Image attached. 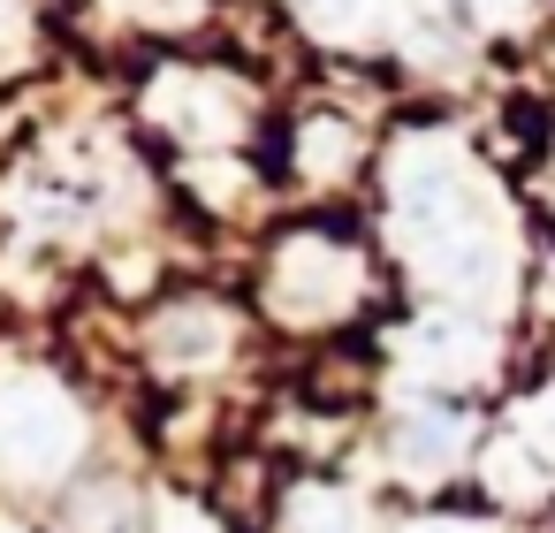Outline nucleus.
Listing matches in <instances>:
<instances>
[{"label":"nucleus","instance_id":"nucleus-1","mask_svg":"<svg viewBox=\"0 0 555 533\" xmlns=\"http://www.w3.org/2000/svg\"><path fill=\"white\" fill-rule=\"evenodd\" d=\"M77 434H85V427H77L69 396H54V389H39V381H24V389L0 396V465L47 480V472H62V465L77 457Z\"/></svg>","mask_w":555,"mask_h":533},{"label":"nucleus","instance_id":"nucleus-2","mask_svg":"<svg viewBox=\"0 0 555 533\" xmlns=\"http://www.w3.org/2000/svg\"><path fill=\"white\" fill-rule=\"evenodd\" d=\"M282 313H297V320H320V313H335L350 290H358V267H350V252H335V244H297L289 259H282Z\"/></svg>","mask_w":555,"mask_h":533},{"label":"nucleus","instance_id":"nucleus-3","mask_svg":"<svg viewBox=\"0 0 555 533\" xmlns=\"http://www.w3.org/2000/svg\"><path fill=\"white\" fill-rule=\"evenodd\" d=\"M153 351H160V366L198 373V366H214V358L229 351V328H221V313H206V305H176V313L153 328Z\"/></svg>","mask_w":555,"mask_h":533},{"label":"nucleus","instance_id":"nucleus-4","mask_svg":"<svg viewBox=\"0 0 555 533\" xmlns=\"http://www.w3.org/2000/svg\"><path fill=\"white\" fill-rule=\"evenodd\" d=\"M396 457H403L411 472H449V465L464 457V419H449V411H411V419L396 427Z\"/></svg>","mask_w":555,"mask_h":533},{"label":"nucleus","instance_id":"nucleus-5","mask_svg":"<svg viewBox=\"0 0 555 533\" xmlns=\"http://www.w3.org/2000/svg\"><path fill=\"white\" fill-rule=\"evenodd\" d=\"M411 351H418L426 366H441V373H464V366H479L487 335H479L472 320H449V313H434V320H418V328H411Z\"/></svg>","mask_w":555,"mask_h":533},{"label":"nucleus","instance_id":"nucleus-6","mask_svg":"<svg viewBox=\"0 0 555 533\" xmlns=\"http://www.w3.org/2000/svg\"><path fill=\"white\" fill-rule=\"evenodd\" d=\"M62 533H138V518H130V495H122L115 480H92V487H77V495L62 503Z\"/></svg>","mask_w":555,"mask_h":533},{"label":"nucleus","instance_id":"nucleus-7","mask_svg":"<svg viewBox=\"0 0 555 533\" xmlns=\"http://www.w3.org/2000/svg\"><path fill=\"white\" fill-rule=\"evenodd\" d=\"M289 533H358V510H350V495H335V487H297Z\"/></svg>","mask_w":555,"mask_h":533},{"label":"nucleus","instance_id":"nucleus-8","mask_svg":"<svg viewBox=\"0 0 555 533\" xmlns=\"http://www.w3.org/2000/svg\"><path fill=\"white\" fill-rule=\"evenodd\" d=\"M312 9H327V16H358L365 0H312Z\"/></svg>","mask_w":555,"mask_h":533},{"label":"nucleus","instance_id":"nucleus-9","mask_svg":"<svg viewBox=\"0 0 555 533\" xmlns=\"http://www.w3.org/2000/svg\"><path fill=\"white\" fill-rule=\"evenodd\" d=\"M472 9H487V16H502V9H517V0H472Z\"/></svg>","mask_w":555,"mask_h":533},{"label":"nucleus","instance_id":"nucleus-10","mask_svg":"<svg viewBox=\"0 0 555 533\" xmlns=\"http://www.w3.org/2000/svg\"><path fill=\"white\" fill-rule=\"evenodd\" d=\"M418 533H479V525H418Z\"/></svg>","mask_w":555,"mask_h":533}]
</instances>
